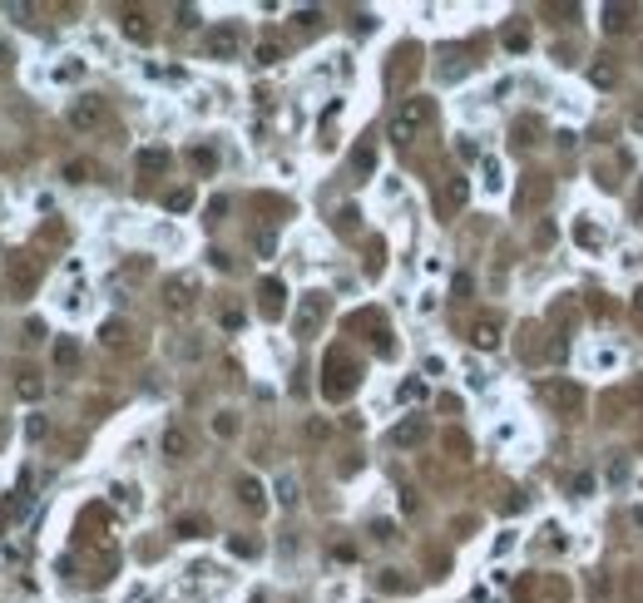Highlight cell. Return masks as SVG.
Returning a JSON list of instances; mask_svg holds the SVG:
<instances>
[{
	"instance_id": "obj_20",
	"label": "cell",
	"mask_w": 643,
	"mask_h": 603,
	"mask_svg": "<svg viewBox=\"0 0 643 603\" xmlns=\"http://www.w3.org/2000/svg\"><path fill=\"white\" fill-rule=\"evenodd\" d=\"M15 391H20V401H40V396H45V381H40L35 371H20V381H15Z\"/></svg>"
},
{
	"instance_id": "obj_21",
	"label": "cell",
	"mask_w": 643,
	"mask_h": 603,
	"mask_svg": "<svg viewBox=\"0 0 643 603\" xmlns=\"http://www.w3.org/2000/svg\"><path fill=\"white\" fill-rule=\"evenodd\" d=\"M174 534H179V539H203L208 524H203L198 514H184V519H174Z\"/></svg>"
},
{
	"instance_id": "obj_48",
	"label": "cell",
	"mask_w": 643,
	"mask_h": 603,
	"mask_svg": "<svg viewBox=\"0 0 643 603\" xmlns=\"http://www.w3.org/2000/svg\"><path fill=\"white\" fill-rule=\"evenodd\" d=\"M5 55H10V50H5V40H0V65H5Z\"/></svg>"
},
{
	"instance_id": "obj_30",
	"label": "cell",
	"mask_w": 643,
	"mask_h": 603,
	"mask_svg": "<svg viewBox=\"0 0 643 603\" xmlns=\"http://www.w3.org/2000/svg\"><path fill=\"white\" fill-rule=\"evenodd\" d=\"M535 134H539V119H520V124H515V139H520V144H535Z\"/></svg>"
},
{
	"instance_id": "obj_47",
	"label": "cell",
	"mask_w": 643,
	"mask_h": 603,
	"mask_svg": "<svg viewBox=\"0 0 643 603\" xmlns=\"http://www.w3.org/2000/svg\"><path fill=\"white\" fill-rule=\"evenodd\" d=\"M634 401L643 405V376H639V381H634Z\"/></svg>"
},
{
	"instance_id": "obj_25",
	"label": "cell",
	"mask_w": 643,
	"mask_h": 603,
	"mask_svg": "<svg viewBox=\"0 0 643 603\" xmlns=\"http://www.w3.org/2000/svg\"><path fill=\"white\" fill-rule=\"evenodd\" d=\"M124 35H129V40H139V45H149V40H154V30L144 25V15H129V20H124Z\"/></svg>"
},
{
	"instance_id": "obj_45",
	"label": "cell",
	"mask_w": 643,
	"mask_h": 603,
	"mask_svg": "<svg viewBox=\"0 0 643 603\" xmlns=\"http://www.w3.org/2000/svg\"><path fill=\"white\" fill-rule=\"evenodd\" d=\"M5 440H10V420L0 415V450H5Z\"/></svg>"
},
{
	"instance_id": "obj_28",
	"label": "cell",
	"mask_w": 643,
	"mask_h": 603,
	"mask_svg": "<svg viewBox=\"0 0 643 603\" xmlns=\"http://www.w3.org/2000/svg\"><path fill=\"white\" fill-rule=\"evenodd\" d=\"M277 60H282V45L277 40H262L257 45V65H277Z\"/></svg>"
},
{
	"instance_id": "obj_24",
	"label": "cell",
	"mask_w": 643,
	"mask_h": 603,
	"mask_svg": "<svg viewBox=\"0 0 643 603\" xmlns=\"http://www.w3.org/2000/svg\"><path fill=\"white\" fill-rule=\"evenodd\" d=\"M525 178H530V183L520 188V208H530V203H535V198H544V193H549V183H544L539 174H525Z\"/></svg>"
},
{
	"instance_id": "obj_43",
	"label": "cell",
	"mask_w": 643,
	"mask_h": 603,
	"mask_svg": "<svg viewBox=\"0 0 643 603\" xmlns=\"http://www.w3.org/2000/svg\"><path fill=\"white\" fill-rule=\"evenodd\" d=\"M272 247H277V238H272V233H257V252H262V257H267V252H272Z\"/></svg>"
},
{
	"instance_id": "obj_7",
	"label": "cell",
	"mask_w": 643,
	"mask_h": 603,
	"mask_svg": "<svg viewBox=\"0 0 643 603\" xmlns=\"http://www.w3.org/2000/svg\"><path fill=\"white\" fill-rule=\"evenodd\" d=\"M193 297H198V282H193V277H169V282H164V302H169L174 311L193 306Z\"/></svg>"
},
{
	"instance_id": "obj_40",
	"label": "cell",
	"mask_w": 643,
	"mask_h": 603,
	"mask_svg": "<svg viewBox=\"0 0 643 603\" xmlns=\"http://www.w3.org/2000/svg\"><path fill=\"white\" fill-rule=\"evenodd\" d=\"M213 425H218V435H238V420H233V415H218Z\"/></svg>"
},
{
	"instance_id": "obj_9",
	"label": "cell",
	"mask_w": 643,
	"mask_h": 603,
	"mask_svg": "<svg viewBox=\"0 0 643 603\" xmlns=\"http://www.w3.org/2000/svg\"><path fill=\"white\" fill-rule=\"evenodd\" d=\"M386 440H391L396 450H406V445H421V440H426V415H411V420H401V425H396Z\"/></svg>"
},
{
	"instance_id": "obj_14",
	"label": "cell",
	"mask_w": 643,
	"mask_h": 603,
	"mask_svg": "<svg viewBox=\"0 0 643 603\" xmlns=\"http://www.w3.org/2000/svg\"><path fill=\"white\" fill-rule=\"evenodd\" d=\"M574 242H579V247H589V252H604V233H599V223L579 218V223H574Z\"/></svg>"
},
{
	"instance_id": "obj_5",
	"label": "cell",
	"mask_w": 643,
	"mask_h": 603,
	"mask_svg": "<svg viewBox=\"0 0 643 603\" xmlns=\"http://www.w3.org/2000/svg\"><path fill=\"white\" fill-rule=\"evenodd\" d=\"M322 321H326V297H322V292H307L302 306H297V336H312Z\"/></svg>"
},
{
	"instance_id": "obj_46",
	"label": "cell",
	"mask_w": 643,
	"mask_h": 603,
	"mask_svg": "<svg viewBox=\"0 0 643 603\" xmlns=\"http://www.w3.org/2000/svg\"><path fill=\"white\" fill-rule=\"evenodd\" d=\"M629 306H634V316H643V287L634 292V302H629Z\"/></svg>"
},
{
	"instance_id": "obj_22",
	"label": "cell",
	"mask_w": 643,
	"mask_h": 603,
	"mask_svg": "<svg viewBox=\"0 0 643 603\" xmlns=\"http://www.w3.org/2000/svg\"><path fill=\"white\" fill-rule=\"evenodd\" d=\"M465 193H470V188H465V178H450V183H445V193H440V208H445V213H455V208L465 203Z\"/></svg>"
},
{
	"instance_id": "obj_23",
	"label": "cell",
	"mask_w": 643,
	"mask_h": 603,
	"mask_svg": "<svg viewBox=\"0 0 643 603\" xmlns=\"http://www.w3.org/2000/svg\"><path fill=\"white\" fill-rule=\"evenodd\" d=\"M164 208H169V213H188V208H193V188H169V193H164Z\"/></svg>"
},
{
	"instance_id": "obj_34",
	"label": "cell",
	"mask_w": 643,
	"mask_h": 603,
	"mask_svg": "<svg viewBox=\"0 0 643 603\" xmlns=\"http://www.w3.org/2000/svg\"><path fill=\"white\" fill-rule=\"evenodd\" d=\"M371 539H376V544H391V539H396V524L376 519V524H371Z\"/></svg>"
},
{
	"instance_id": "obj_26",
	"label": "cell",
	"mask_w": 643,
	"mask_h": 603,
	"mask_svg": "<svg viewBox=\"0 0 643 603\" xmlns=\"http://www.w3.org/2000/svg\"><path fill=\"white\" fill-rule=\"evenodd\" d=\"M188 164H193L198 174H213V169H218V154H213V149H193V154H188Z\"/></svg>"
},
{
	"instance_id": "obj_6",
	"label": "cell",
	"mask_w": 643,
	"mask_h": 603,
	"mask_svg": "<svg viewBox=\"0 0 643 603\" xmlns=\"http://www.w3.org/2000/svg\"><path fill=\"white\" fill-rule=\"evenodd\" d=\"M238 45H243L238 25H218V30H208V55H213V60H233Z\"/></svg>"
},
{
	"instance_id": "obj_19",
	"label": "cell",
	"mask_w": 643,
	"mask_h": 603,
	"mask_svg": "<svg viewBox=\"0 0 643 603\" xmlns=\"http://www.w3.org/2000/svg\"><path fill=\"white\" fill-rule=\"evenodd\" d=\"M589 80H594L599 90H614V85H619V70H614L609 60H594V65H589Z\"/></svg>"
},
{
	"instance_id": "obj_29",
	"label": "cell",
	"mask_w": 643,
	"mask_h": 603,
	"mask_svg": "<svg viewBox=\"0 0 643 603\" xmlns=\"http://www.w3.org/2000/svg\"><path fill=\"white\" fill-rule=\"evenodd\" d=\"M480 174H485V188H490V193H495V188L505 183V178H500V164H495V159H485V164H480Z\"/></svg>"
},
{
	"instance_id": "obj_39",
	"label": "cell",
	"mask_w": 643,
	"mask_h": 603,
	"mask_svg": "<svg viewBox=\"0 0 643 603\" xmlns=\"http://www.w3.org/2000/svg\"><path fill=\"white\" fill-rule=\"evenodd\" d=\"M25 341H30V346L45 341V321H30V326H25Z\"/></svg>"
},
{
	"instance_id": "obj_17",
	"label": "cell",
	"mask_w": 643,
	"mask_h": 603,
	"mask_svg": "<svg viewBox=\"0 0 643 603\" xmlns=\"http://www.w3.org/2000/svg\"><path fill=\"white\" fill-rule=\"evenodd\" d=\"M100 341H105V346H114V351H119V346H124V341H129V321H119V316H109L105 326H100Z\"/></svg>"
},
{
	"instance_id": "obj_38",
	"label": "cell",
	"mask_w": 643,
	"mask_h": 603,
	"mask_svg": "<svg viewBox=\"0 0 643 603\" xmlns=\"http://www.w3.org/2000/svg\"><path fill=\"white\" fill-rule=\"evenodd\" d=\"M326 435H331L326 420H307V440H326Z\"/></svg>"
},
{
	"instance_id": "obj_11",
	"label": "cell",
	"mask_w": 643,
	"mask_h": 603,
	"mask_svg": "<svg viewBox=\"0 0 643 603\" xmlns=\"http://www.w3.org/2000/svg\"><path fill=\"white\" fill-rule=\"evenodd\" d=\"M164 455H169V460H188V455H193V435H188L184 425H169V430H164Z\"/></svg>"
},
{
	"instance_id": "obj_41",
	"label": "cell",
	"mask_w": 643,
	"mask_h": 603,
	"mask_svg": "<svg viewBox=\"0 0 643 603\" xmlns=\"http://www.w3.org/2000/svg\"><path fill=\"white\" fill-rule=\"evenodd\" d=\"M114 495H119V504H134V509H139V490H129V485H119Z\"/></svg>"
},
{
	"instance_id": "obj_15",
	"label": "cell",
	"mask_w": 643,
	"mask_h": 603,
	"mask_svg": "<svg viewBox=\"0 0 643 603\" xmlns=\"http://www.w3.org/2000/svg\"><path fill=\"white\" fill-rule=\"evenodd\" d=\"M35 277H40V267H35L30 257H20V267H10V287H15V297H25V292L35 287Z\"/></svg>"
},
{
	"instance_id": "obj_16",
	"label": "cell",
	"mask_w": 643,
	"mask_h": 603,
	"mask_svg": "<svg viewBox=\"0 0 643 603\" xmlns=\"http://www.w3.org/2000/svg\"><path fill=\"white\" fill-rule=\"evenodd\" d=\"M134 164H139V174H164V169L174 164V154H169V149H144Z\"/></svg>"
},
{
	"instance_id": "obj_2",
	"label": "cell",
	"mask_w": 643,
	"mask_h": 603,
	"mask_svg": "<svg viewBox=\"0 0 643 603\" xmlns=\"http://www.w3.org/2000/svg\"><path fill=\"white\" fill-rule=\"evenodd\" d=\"M539 401L549 405L554 415H579L584 410V386L574 376H544L539 381Z\"/></svg>"
},
{
	"instance_id": "obj_42",
	"label": "cell",
	"mask_w": 643,
	"mask_h": 603,
	"mask_svg": "<svg viewBox=\"0 0 643 603\" xmlns=\"http://www.w3.org/2000/svg\"><path fill=\"white\" fill-rule=\"evenodd\" d=\"M75 75H80V60H70V65H60V70H55V80H75Z\"/></svg>"
},
{
	"instance_id": "obj_3",
	"label": "cell",
	"mask_w": 643,
	"mask_h": 603,
	"mask_svg": "<svg viewBox=\"0 0 643 603\" xmlns=\"http://www.w3.org/2000/svg\"><path fill=\"white\" fill-rule=\"evenodd\" d=\"M426 124H430V100H406L391 114V139H396V144H411Z\"/></svg>"
},
{
	"instance_id": "obj_27",
	"label": "cell",
	"mask_w": 643,
	"mask_h": 603,
	"mask_svg": "<svg viewBox=\"0 0 643 603\" xmlns=\"http://www.w3.org/2000/svg\"><path fill=\"white\" fill-rule=\"evenodd\" d=\"M277 504H282V509H292V504H297V480H292V475H282V480H277Z\"/></svg>"
},
{
	"instance_id": "obj_4",
	"label": "cell",
	"mask_w": 643,
	"mask_h": 603,
	"mask_svg": "<svg viewBox=\"0 0 643 603\" xmlns=\"http://www.w3.org/2000/svg\"><path fill=\"white\" fill-rule=\"evenodd\" d=\"M65 124H70L75 134H90V129H100V124H105V104H100V95H80V100L70 104Z\"/></svg>"
},
{
	"instance_id": "obj_44",
	"label": "cell",
	"mask_w": 643,
	"mask_h": 603,
	"mask_svg": "<svg viewBox=\"0 0 643 603\" xmlns=\"http://www.w3.org/2000/svg\"><path fill=\"white\" fill-rule=\"evenodd\" d=\"M381 589H391V594H396V589H406V584L396 579V569H386V574H381Z\"/></svg>"
},
{
	"instance_id": "obj_33",
	"label": "cell",
	"mask_w": 643,
	"mask_h": 603,
	"mask_svg": "<svg viewBox=\"0 0 643 603\" xmlns=\"http://www.w3.org/2000/svg\"><path fill=\"white\" fill-rule=\"evenodd\" d=\"M569 490H574V500H589V490H594V475H574V480H569Z\"/></svg>"
},
{
	"instance_id": "obj_31",
	"label": "cell",
	"mask_w": 643,
	"mask_h": 603,
	"mask_svg": "<svg viewBox=\"0 0 643 603\" xmlns=\"http://www.w3.org/2000/svg\"><path fill=\"white\" fill-rule=\"evenodd\" d=\"M65 178H70V183H85V178H90V164H85V159L65 164Z\"/></svg>"
},
{
	"instance_id": "obj_1",
	"label": "cell",
	"mask_w": 643,
	"mask_h": 603,
	"mask_svg": "<svg viewBox=\"0 0 643 603\" xmlns=\"http://www.w3.org/2000/svg\"><path fill=\"white\" fill-rule=\"evenodd\" d=\"M322 371H326V381H322V396H326V401H346V396L356 391V381H361V366H356L341 346H336V351H326Z\"/></svg>"
},
{
	"instance_id": "obj_8",
	"label": "cell",
	"mask_w": 643,
	"mask_h": 603,
	"mask_svg": "<svg viewBox=\"0 0 643 603\" xmlns=\"http://www.w3.org/2000/svg\"><path fill=\"white\" fill-rule=\"evenodd\" d=\"M282 297H287V292H282V282H277V277H267V282L257 287V311H262L267 321H277V316H282Z\"/></svg>"
},
{
	"instance_id": "obj_18",
	"label": "cell",
	"mask_w": 643,
	"mask_h": 603,
	"mask_svg": "<svg viewBox=\"0 0 643 603\" xmlns=\"http://www.w3.org/2000/svg\"><path fill=\"white\" fill-rule=\"evenodd\" d=\"M629 20H634V10H624V5H604V30H609V35L629 30Z\"/></svg>"
},
{
	"instance_id": "obj_37",
	"label": "cell",
	"mask_w": 643,
	"mask_h": 603,
	"mask_svg": "<svg viewBox=\"0 0 643 603\" xmlns=\"http://www.w3.org/2000/svg\"><path fill=\"white\" fill-rule=\"evenodd\" d=\"M421 396H426L421 381H401V401H421Z\"/></svg>"
},
{
	"instance_id": "obj_36",
	"label": "cell",
	"mask_w": 643,
	"mask_h": 603,
	"mask_svg": "<svg viewBox=\"0 0 643 603\" xmlns=\"http://www.w3.org/2000/svg\"><path fill=\"white\" fill-rule=\"evenodd\" d=\"M376 169V154L371 149H356V174H371Z\"/></svg>"
},
{
	"instance_id": "obj_12",
	"label": "cell",
	"mask_w": 643,
	"mask_h": 603,
	"mask_svg": "<svg viewBox=\"0 0 643 603\" xmlns=\"http://www.w3.org/2000/svg\"><path fill=\"white\" fill-rule=\"evenodd\" d=\"M50 356H55V366H60V371H75V366H80V341H75V336H55Z\"/></svg>"
},
{
	"instance_id": "obj_32",
	"label": "cell",
	"mask_w": 643,
	"mask_h": 603,
	"mask_svg": "<svg viewBox=\"0 0 643 603\" xmlns=\"http://www.w3.org/2000/svg\"><path fill=\"white\" fill-rule=\"evenodd\" d=\"M45 430H50L45 415H30V420H25V435H30V440H45Z\"/></svg>"
},
{
	"instance_id": "obj_13",
	"label": "cell",
	"mask_w": 643,
	"mask_h": 603,
	"mask_svg": "<svg viewBox=\"0 0 643 603\" xmlns=\"http://www.w3.org/2000/svg\"><path fill=\"white\" fill-rule=\"evenodd\" d=\"M238 500L248 504L253 514H262V509H267V495H262V485H257L253 475H243V480H238Z\"/></svg>"
},
{
	"instance_id": "obj_35",
	"label": "cell",
	"mask_w": 643,
	"mask_h": 603,
	"mask_svg": "<svg viewBox=\"0 0 643 603\" xmlns=\"http://www.w3.org/2000/svg\"><path fill=\"white\" fill-rule=\"evenodd\" d=\"M228 549H233L238 559H253V554H257V539H228Z\"/></svg>"
},
{
	"instance_id": "obj_10",
	"label": "cell",
	"mask_w": 643,
	"mask_h": 603,
	"mask_svg": "<svg viewBox=\"0 0 643 603\" xmlns=\"http://www.w3.org/2000/svg\"><path fill=\"white\" fill-rule=\"evenodd\" d=\"M470 346H475V351H495V346H500V321H495V316H480V321L470 326Z\"/></svg>"
}]
</instances>
